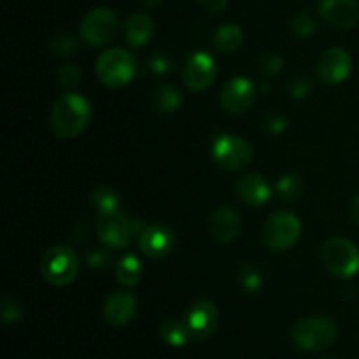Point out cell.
I'll return each instance as SVG.
<instances>
[{
  "instance_id": "6da1fadb",
  "label": "cell",
  "mask_w": 359,
  "mask_h": 359,
  "mask_svg": "<svg viewBox=\"0 0 359 359\" xmlns=\"http://www.w3.org/2000/svg\"><path fill=\"white\" fill-rule=\"evenodd\" d=\"M90 118V102L79 93H65L53 105V132L60 139H74L86 128Z\"/></svg>"
},
{
  "instance_id": "7a4b0ae2",
  "label": "cell",
  "mask_w": 359,
  "mask_h": 359,
  "mask_svg": "<svg viewBox=\"0 0 359 359\" xmlns=\"http://www.w3.org/2000/svg\"><path fill=\"white\" fill-rule=\"evenodd\" d=\"M293 342L302 351H321L332 346L339 337V326L333 319L314 316L300 319L293 326Z\"/></svg>"
},
{
  "instance_id": "3957f363",
  "label": "cell",
  "mask_w": 359,
  "mask_h": 359,
  "mask_svg": "<svg viewBox=\"0 0 359 359\" xmlns=\"http://www.w3.org/2000/svg\"><path fill=\"white\" fill-rule=\"evenodd\" d=\"M97 74L102 83L112 88H121L132 83L137 74V62L126 49L114 48L102 53L97 60Z\"/></svg>"
},
{
  "instance_id": "277c9868",
  "label": "cell",
  "mask_w": 359,
  "mask_h": 359,
  "mask_svg": "<svg viewBox=\"0 0 359 359\" xmlns=\"http://www.w3.org/2000/svg\"><path fill=\"white\" fill-rule=\"evenodd\" d=\"M42 277L53 286H67L79 272V259L76 252L67 245H55L42 256Z\"/></svg>"
},
{
  "instance_id": "5b68a950",
  "label": "cell",
  "mask_w": 359,
  "mask_h": 359,
  "mask_svg": "<svg viewBox=\"0 0 359 359\" xmlns=\"http://www.w3.org/2000/svg\"><path fill=\"white\" fill-rule=\"evenodd\" d=\"M98 237L105 245L114 249H123L132 242L133 237L142 233L146 228L142 223L137 219H130L125 214L111 212V214H100L98 217Z\"/></svg>"
},
{
  "instance_id": "8992f818",
  "label": "cell",
  "mask_w": 359,
  "mask_h": 359,
  "mask_svg": "<svg viewBox=\"0 0 359 359\" xmlns=\"http://www.w3.org/2000/svg\"><path fill=\"white\" fill-rule=\"evenodd\" d=\"M321 259L330 273L353 277L359 272V249L347 238H332L323 245Z\"/></svg>"
},
{
  "instance_id": "52a82bcc",
  "label": "cell",
  "mask_w": 359,
  "mask_h": 359,
  "mask_svg": "<svg viewBox=\"0 0 359 359\" xmlns=\"http://www.w3.org/2000/svg\"><path fill=\"white\" fill-rule=\"evenodd\" d=\"M302 235V223L294 214L276 212L263 228V242L272 251H286L293 248Z\"/></svg>"
},
{
  "instance_id": "ba28073f",
  "label": "cell",
  "mask_w": 359,
  "mask_h": 359,
  "mask_svg": "<svg viewBox=\"0 0 359 359\" xmlns=\"http://www.w3.org/2000/svg\"><path fill=\"white\" fill-rule=\"evenodd\" d=\"M118 16L107 7L90 11L81 23V37L90 46H105L116 37Z\"/></svg>"
},
{
  "instance_id": "9c48e42d",
  "label": "cell",
  "mask_w": 359,
  "mask_h": 359,
  "mask_svg": "<svg viewBox=\"0 0 359 359\" xmlns=\"http://www.w3.org/2000/svg\"><path fill=\"white\" fill-rule=\"evenodd\" d=\"M214 160L224 170H241L252 160V149L237 135H219L212 146Z\"/></svg>"
},
{
  "instance_id": "30bf717a",
  "label": "cell",
  "mask_w": 359,
  "mask_h": 359,
  "mask_svg": "<svg viewBox=\"0 0 359 359\" xmlns=\"http://www.w3.org/2000/svg\"><path fill=\"white\" fill-rule=\"evenodd\" d=\"M216 62L205 51H198L189 56L182 70V81L193 91H203L216 79Z\"/></svg>"
},
{
  "instance_id": "8fae6325",
  "label": "cell",
  "mask_w": 359,
  "mask_h": 359,
  "mask_svg": "<svg viewBox=\"0 0 359 359\" xmlns=\"http://www.w3.org/2000/svg\"><path fill=\"white\" fill-rule=\"evenodd\" d=\"M353 70V58L342 48H332L323 53L318 62V74L325 83L340 84Z\"/></svg>"
},
{
  "instance_id": "7c38bea8",
  "label": "cell",
  "mask_w": 359,
  "mask_h": 359,
  "mask_svg": "<svg viewBox=\"0 0 359 359\" xmlns=\"http://www.w3.org/2000/svg\"><path fill=\"white\" fill-rule=\"evenodd\" d=\"M186 323H188V328L191 332L193 339H209L216 332L217 323H219V314H217L216 305L209 300L195 302L189 307Z\"/></svg>"
},
{
  "instance_id": "4fadbf2b",
  "label": "cell",
  "mask_w": 359,
  "mask_h": 359,
  "mask_svg": "<svg viewBox=\"0 0 359 359\" xmlns=\"http://www.w3.org/2000/svg\"><path fill=\"white\" fill-rule=\"evenodd\" d=\"M255 104V84L248 77H233L221 91V105L231 114H241Z\"/></svg>"
},
{
  "instance_id": "5bb4252c",
  "label": "cell",
  "mask_w": 359,
  "mask_h": 359,
  "mask_svg": "<svg viewBox=\"0 0 359 359\" xmlns=\"http://www.w3.org/2000/svg\"><path fill=\"white\" fill-rule=\"evenodd\" d=\"M319 13L330 27L347 30L359 21L356 0H319Z\"/></svg>"
},
{
  "instance_id": "9a60e30c",
  "label": "cell",
  "mask_w": 359,
  "mask_h": 359,
  "mask_svg": "<svg viewBox=\"0 0 359 359\" xmlns=\"http://www.w3.org/2000/svg\"><path fill=\"white\" fill-rule=\"evenodd\" d=\"M139 245L147 258L161 259L174 251L175 237L163 224H153L140 233Z\"/></svg>"
},
{
  "instance_id": "2e32d148",
  "label": "cell",
  "mask_w": 359,
  "mask_h": 359,
  "mask_svg": "<svg viewBox=\"0 0 359 359\" xmlns=\"http://www.w3.org/2000/svg\"><path fill=\"white\" fill-rule=\"evenodd\" d=\"M210 231L219 242H231L241 233V216L230 205H221L210 216Z\"/></svg>"
},
{
  "instance_id": "e0dca14e",
  "label": "cell",
  "mask_w": 359,
  "mask_h": 359,
  "mask_svg": "<svg viewBox=\"0 0 359 359\" xmlns=\"http://www.w3.org/2000/svg\"><path fill=\"white\" fill-rule=\"evenodd\" d=\"M137 312V300L130 293H116L107 298L104 305V318L109 325L123 326L133 319Z\"/></svg>"
},
{
  "instance_id": "ac0fdd59",
  "label": "cell",
  "mask_w": 359,
  "mask_h": 359,
  "mask_svg": "<svg viewBox=\"0 0 359 359\" xmlns=\"http://www.w3.org/2000/svg\"><path fill=\"white\" fill-rule=\"evenodd\" d=\"M237 195L244 203L251 207H262L266 203L272 196V189H270L269 182L262 177L259 174H249L244 175L241 181L237 182Z\"/></svg>"
},
{
  "instance_id": "d6986e66",
  "label": "cell",
  "mask_w": 359,
  "mask_h": 359,
  "mask_svg": "<svg viewBox=\"0 0 359 359\" xmlns=\"http://www.w3.org/2000/svg\"><path fill=\"white\" fill-rule=\"evenodd\" d=\"M154 32V23L147 14L137 13L133 14L132 18L126 23V41L130 42L135 48H140V46H146L147 42L151 41Z\"/></svg>"
},
{
  "instance_id": "ffe728a7",
  "label": "cell",
  "mask_w": 359,
  "mask_h": 359,
  "mask_svg": "<svg viewBox=\"0 0 359 359\" xmlns=\"http://www.w3.org/2000/svg\"><path fill=\"white\" fill-rule=\"evenodd\" d=\"M160 333H161V339L172 347L186 346L188 340L191 339V332H189L188 328V323L175 318L165 319L160 326Z\"/></svg>"
},
{
  "instance_id": "44dd1931",
  "label": "cell",
  "mask_w": 359,
  "mask_h": 359,
  "mask_svg": "<svg viewBox=\"0 0 359 359\" xmlns=\"http://www.w3.org/2000/svg\"><path fill=\"white\" fill-rule=\"evenodd\" d=\"M242 41H244V34L241 28L233 23H226L219 27L214 34V48L221 53H233L241 48Z\"/></svg>"
},
{
  "instance_id": "7402d4cb",
  "label": "cell",
  "mask_w": 359,
  "mask_h": 359,
  "mask_svg": "<svg viewBox=\"0 0 359 359\" xmlns=\"http://www.w3.org/2000/svg\"><path fill=\"white\" fill-rule=\"evenodd\" d=\"M142 277V265L137 259V256L126 255L125 258H121V262L116 266V279L123 286H137Z\"/></svg>"
},
{
  "instance_id": "603a6c76",
  "label": "cell",
  "mask_w": 359,
  "mask_h": 359,
  "mask_svg": "<svg viewBox=\"0 0 359 359\" xmlns=\"http://www.w3.org/2000/svg\"><path fill=\"white\" fill-rule=\"evenodd\" d=\"M182 104V98L175 88L167 86H158L153 93V105L156 111L160 112H175Z\"/></svg>"
},
{
  "instance_id": "cb8c5ba5",
  "label": "cell",
  "mask_w": 359,
  "mask_h": 359,
  "mask_svg": "<svg viewBox=\"0 0 359 359\" xmlns=\"http://www.w3.org/2000/svg\"><path fill=\"white\" fill-rule=\"evenodd\" d=\"M91 203H93V207L100 214H111L119 210L118 193L114 189L107 188V186L95 189L93 195H91Z\"/></svg>"
},
{
  "instance_id": "d4e9b609",
  "label": "cell",
  "mask_w": 359,
  "mask_h": 359,
  "mask_svg": "<svg viewBox=\"0 0 359 359\" xmlns=\"http://www.w3.org/2000/svg\"><path fill=\"white\" fill-rule=\"evenodd\" d=\"M304 181L298 174H286L279 179L277 182V191L287 202H293V200H298L302 195H304Z\"/></svg>"
},
{
  "instance_id": "484cf974",
  "label": "cell",
  "mask_w": 359,
  "mask_h": 359,
  "mask_svg": "<svg viewBox=\"0 0 359 359\" xmlns=\"http://www.w3.org/2000/svg\"><path fill=\"white\" fill-rule=\"evenodd\" d=\"M238 280L248 293H258L263 286V276L252 263H244L238 270Z\"/></svg>"
},
{
  "instance_id": "4316f807",
  "label": "cell",
  "mask_w": 359,
  "mask_h": 359,
  "mask_svg": "<svg viewBox=\"0 0 359 359\" xmlns=\"http://www.w3.org/2000/svg\"><path fill=\"white\" fill-rule=\"evenodd\" d=\"M291 32H293L297 37H311L316 32V21L311 14L300 13L291 20Z\"/></svg>"
},
{
  "instance_id": "83f0119b",
  "label": "cell",
  "mask_w": 359,
  "mask_h": 359,
  "mask_svg": "<svg viewBox=\"0 0 359 359\" xmlns=\"http://www.w3.org/2000/svg\"><path fill=\"white\" fill-rule=\"evenodd\" d=\"M51 51L56 56H70L77 51V42L72 35L60 34L51 41Z\"/></svg>"
},
{
  "instance_id": "f1b7e54d",
  "label": "cell",
  "mask_w": 359,
  "mask_h": 359,
  "mask_svg": "<svg viewBox=\"0 0 359 359\" xmlns=\"http://www.w3.org/2000/svg\"><path fill=\"white\" fill-rule=\"evenodd\" d=\"M23 316V309L21 305L18 304V300L14 298H4V304H2V318L6 325H16L18 321L21 319Z\"/></svg>"
},
{
  "instance_id": "f546056e",
  "label": "cell",
  "mask_w": 359,
  "mask_h": 359,
  "mask_svg": "<svg viewBox=\"0 0 359 359\" xmlns=\"http://www.w3.org/2000/svg\"><path fill=\"white\" fill-rule=\"evenodd\" d=\"M312 90V83L309 77L297 76L290 83V95L293 98H305Z\"/></svg>"
},
{
  "instance_id": "4dcf8cb0",
  "label": "cell",
  "mask_w": 359,
  "mask_h": 359,
  "mask_svg": "<svg viewBox=\"0 0 359 359\" xmlns=\"http://www.w3.org/2000/svg\"><path fill=\"white\" fill-rule=\"evenodd\" d=\"M111 263V252L105 251V249H95V251H91L90 255H88V265H90L91 269H107Z\"/></svg>"
},
{
  "instance_id": "1f68e13d",
  "label": "cell",
  "mask_w": 359,
  "mask_h": 359,
  "mask_svg": "<svg viewBox=\"0 0 359 359\" xmlns=\"http://www.w3.org/2000/svg\"><path fill=\"white\" fill-rule=\"evenodd\" d=\"M58 79L63 86H76V84H79L81 79L79 69L76 65H72V63L70 65H63L58 72Z\"/></svg>"
},
{
  "instance_id": "d6a6232c",
  "label": "cell",
  "mask_w": 359,
  "mask_h": 359,
  "mask_svg": "<svg viewBox=\"0 0 359 359\" xmlns=\"http://www.w3.org/2000/svg\"><path fill=\"white\" fill-rule=\"evenodd\" d=\"M284 67V60L280 58L279 55H273V53H270V55H265L262 58V70L266 74H277L280 72Z\"/></svg>"
},
{
  "instance_id": "836d02e7",
  "label": "cell",
  "mask_w": 359,
  "mask_h": 359,
  "mask_svg": "<svg viewBox=\"0 0 359 359\" xmlns=\"http://www.w3.org/2000/svg\"><path fill=\"white\" fill-rule=\"evenodd\" d=\"M149 67H151V70H153V72L163 76V74L170 72L172 63H170V60H168L165 55H154V56H151Z\"/></svg>"
},
{
  "instance_id": "e575fe53",
  "label": "cell",
  "mask_w": 359,
  "mask_h": 359,
  "mask_svg": "<svg viewBox=\"0 0 359 359\" xmlns=\"http://www.w3.org/2000/svg\"><path fill=\"white\" fill-rule=\"evenodd\" d=\"M287 126V119L284 118V116H272V118H269V121H266V130H269L270 133H283L284 130H286Z\"/></svg>"
},
{
  "instance_id": "d590c367",
  "label": "cell",
  "mask_w": 359,
  "mask_h": 359,
  "mask_svg": "<svg viewBox=\"0 0 359 359\" xmlns=\"http://www.w3.org/2000/svg\"><path fill=\"white\" fill-rule=\"evenodd\" d=\"M200 6L203 7L205 11L212 14H219L221 11L226 9L228 6V0H198Z\"/></svg>"
},
{
  "instance_id": "8d00e7d4",
  "label": "cell",
  "mask_w": 359,
  "mask_h": 359,
  "mask_svg": "<svg viewBox=\"0 0 359 359\" xmlns=\"http://www.w3.org/2000/svg\"><path fill=\"white\" fill-rule=\"evenodd\" d=\"M351 217H353L354 223L359 224V195L354 198L353 207H351Z\"/></svg>"
},
{
  "instance_id": "74e56055",
  "label": "cell",
  "mask_w": 359,
  "mask_h": 359,
  "mask_svg": "<svg viewBox=\"0 0 359 359\" xmlns=\"http://www.w3.org/2000/svg\"><path fill=\"white\" fill-rule=\"evenodd\" d=\"M139 4H142L144 7H154L160 4V0H137Z\"/></svg>"
}]
</instances>
